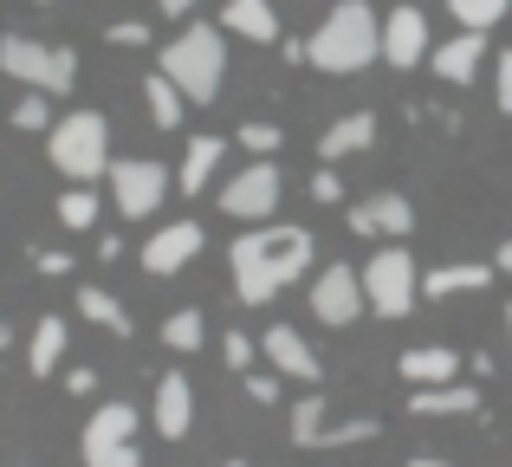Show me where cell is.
Here are the masks:
<instances>
[{
	"label": "cell",
	"mask_w": 512,
	"mask_h": 467,
	"mask_svg": "<svg viewBox=\"0 0 512 467\" xmlns=\"http://www.w3.org/2000/svg\"><path fill=\"white\" fill-rule=\"evenodd\" d=\"M312 260H318L312 228H273V221L247 228L234 247H227V266H234L240 305H273L299 273H312Z\"/></svg>",
	"instance_id": "6da1fadb"
},
{
	"label": "cell",
	"mask_w": 512,
	"mask_h": 467,
	"mask_svg": "<svg viewBox=\"0 0 512 467\" xmlns=\"http://www.w3.org/2000/svg\"><path fill=\"white\" fill-rule=\"evenodd\" d=\"M305 65H318V72L331 78H357L370 72L376 59H383V20H376L370 0H338V7L318 20V33L299 46Z\"/></svg>",
	"instance_id": "7a4b0ae2"
},
{
	"label": "cell",
	"mask_w": 512,
	"mask_h": 467,
	"mask_svg": "<svg viewBox=\"0 0 512 467\" xmlns=\"http://www.w3.org/2000/svg\"><path fill=\"white\" fill-rule=\"evenodd\" d=\"M156 72L182 91V104H214L221 85H227V39H221V26L188 20L182 33L156 52Z\"/></svg>",
	"instance_id": "3957f363"
},
{
	"label": "cell",
	"mask_w": 512,
	"mask_h": 467,
	"mask_svg": "<svg viewBox=\"0 0 512 467\" xmlns=\"http://www.w3.org/2000/svg\"><path fill=\"white\" fill-rule=\"evenodd\" d=\"M46 156L72 189H91V182L111 169V124L98 111H72V117H52L46 130Z\"/></svg>",
	"instance_id": "277c9868"
},
{
	"label": "cell",
	"mask_w": 512,
	"mask_h": 467,
	"mask_svg": "<svg viewBox=\"0 0 512 467\" xmlns=\"http://www.w3.org/2000/svg\"><path fill=\"white\" fill-rule=\"evenodd\" d=\"M357 286H363V312L376 318H409L422 305V273H415V253L402 240H389V247H376L363 260Z\"/></svg>",
	"instance_id": "5b68a950"
},
{
	"label": "cell",
	"mask_w": 512,
	"mask_h": 467,
	"mask_svg": "<svg viewBox=\"0 0 512 467\" xmlns=\"http://www.w3.org/2000/svg\"><path fill=\"white\" fill-rule=\"evenodd\" d=\"M0 72H7V78H20L26 91L65 98V91L78 85V52H72V46H52V39L7 33V39H0Z\"/></svg>",
	"instance_id": "8992f818"
},
{
	"label": "cell",
	"mask_w": 512,
	"mask_h": 467,
	"mask_svg": "<svg viewBox=\"0 0 512 467\" xmlns=\"http://www.w3.org/2000/svg\"><path fill=\"white\" fill-rule=\"evenodd\" d=\"M104 182H111V208L124 221H150L156 208L169 202V189H175V176L156 163V156H111Z\"/></svg>",
	"instance_id": "52a82bcc"
},
{
	"label": "cell",
	"mask_w": 512,
	"mask_h": 467,
	"mask_svg": "<svg viewBox=\"0 0 512 467\" xmlns=\"http://www.w3.org/2000/svg\"><path fill=\"white\" fill-rule=\"evenodd\" d=\"M137 409L130 403H98V416L78 435V455L85 467H137Z\"/></svg>",
	"instance_id": "ba28073f"
},
{
	"label": "cell",
	"mask_w": 512,
	"mask_h": 467,
	"mask_svg": "<svg viewBox=\"0 0 512 467\" xmlns=\"http://www.w3.org/2000/svg\"><path fill=\"white\" fill-rule=\"evenodd\" d=\"M279 195H286V176H279V163H247L240 176L221 182V215H227V221H247V228H260V221H273Z\"/></svg>",
	"instance_id": "9c48e42d"
},
{
	"label": "cell",
	"mask_w": 512,
	"mask_h": 467,
	"mask_svg": "<svg viewBox=\"0 0 512 467\" xmlns=\"http://www.w3.org/2000/svg\"><path fill=\"white\" fill-rule=\"evenodd\" d=\"M344 221H350V234H363V240H409L415 234V208H409V195H396V189L350 202Z\"/></svg>",
	"instance_id": "30bf717a"
},
{
	"label": "cell",
	"mask_w": 512,
	"mask_h": 467,
	"mask_svg": "<svg viewBox=\"0 0 512 467\" xmlns=\"http://www.w3.org/2000/svg\"><path fill=\"white\" fill-rule=\"evenodd\" d=\"M201 247H208L201 221H169V228H156L150 240H143L137 260H143V273H150V279H175V273H182V266L195 260Z\"/></svg>",
	"instance_id": "8fae6325"
},
{
	"label": "cell",
	"mask_w": 512,
	"mask_h": 467,
	"mask_svg": "<svg viewBox=\"0 0 512 467\" xmlns=\"http://www.w3.org/2000/svg\"><path fill=\"white\" fill-rule=\"evenodd\" d=\"M312 318L318 325H350V318H363V286H357V273L350 266H318V279H312Z\"/></svg>",
	"instance_id": "7c38bea8"
},
{
	"label": "cell",
	"mask_w": 512,
	"mask_h": 467,
	"mask_svg": "<svg viewBox=\"0 0 512 467\" xmlns=\"http://www.w3.org/2000/svg\"><path fill=\"white\" fill-rule=\"evenodd\" d=\"M260 357L273 364V377L312 383V390H318V377H325V364H318V351H312V344H305V338H299L292 325H273V331H266V338H260Z\"/></svg>",
	"instance_id": "4fadbf2b"
},
{
	"label": "cell",
	"mask_w": 512,
	"mask_h": 467,
	"mask_svg": "<svg viewBox=\"0 0 512 467\" xmlns=\"http://www.w3.org/2000/svg\"><path fill=\"white\" fill-rule=\"evenodd\" d=\"M396 377L402 390H448V383H461V357L448 344H415V351L396 357Z\"/></svg>",
	"instance_id": "5bb4252c"
},
{
	"label": "cell",
	"mask_w": 512,
	"mask_h": 467,
	"mask_svg": "<svg viewBox=\"0 0 512 467\" xmlns=\"http://www.w3.org/2000/svg\"><path fill=\"white\" fill-rule=\"evenodd\" d=\"M150 422L163 442H182L188 429H195V383L182 377V370H163V383H156V403H150Z\"/></svg>",
	"instance_id": "9a60e30c"
},
{
	"label": "cell",
	"mask_w": 512,
	"mask_h": 467,
	"mask_svg": "<svg viewBox=\"0 0 512 467\" xmlns=\"http://www.w3.org/2000/svg\"><path fill=\"white\" fill-rule=\"evenodd\" d=\"M383 65H396V72L428 65V20H422V7H396L383 20Z\"/></svg>",
	"instance_id": "2e32d148"
},
{
	"label": "cell",
	"mask_w": 512,
	"mask_h": 467,
	"mask_svg": "<svg viewBox=\"0 0 512 467\" xmlns=\"http://www.w3.org/2000/svg\"><path fill=\"white\" fill-rule=\"evenodd\" d=\"M480 59H487V33H454L448 46H428V65H435V78H448V85H474Z\"/></svg>",
	"instance_id": "e0dca14e"
},
{
	"label": "cell",
	"mask_w": 512,
	"mask_h": 467,
	"mask_svg": "<svg viewBox=\"0 0 512 467\" xmlns=\"http://www.w3.org/2000/svg\"><path fill=\"white\" fill-rule=\"evenodd\" d=\"M221 33H240V39H253V46H273L279 39L273 0H221Z\"/></svg>",
	"instance_id": "ac0fdd59"
},
{
	"label": "cell",
	"mask_w": 512,
	"mask_h": 467,
	"mask_svg": "<svg viewBox=\"0 0 512 467\" xmlns=\"http://www.w3.org/2000/svg\"><path fill=\"white\" fill-rule=\"evenodd\" d=\"M376 143V111H350V117H338V124L318 137V156H325L331 169L344 163V156H363Z\"/></svg>",
	"instance_id": "d6986e66"
},
{
	"label": "cell",
	"mask_w": 512,
	"mask_h": 467,
	"mask_svg": "<svg viewBox=\"0 0 512 467\" xmlns=\"http://www.w3.org/2000/svg\"><path fill=\"white\" fill-rule=\"evenodd\" d=\"M493 286V260H454L422 273V299H454V292H487Z\"/></svg>",
	"instance_id": "ffe728a7"
},
{
	"label": "cell",
	"mask_w": 512,
	"mask_h": 467,
	"mask_svg": "<svg viewBox=\"0 0 512 467\" xmlns=\"http://www.w3.org/2000/svg\"><path fill=\"white\" fill-rule=\"evenodd\" d=\"M221 156H227V137H195V143H188V156H182V169H175V189L201 195L214 182V169H221Z\"/></svg>",
	"instance_id": "44dd1931"
},
{
	"label": "cell",
	"mask_w": 512,
	"mask_h": 467,
	"mask_svg": "<svg viewBox=\"0 0 512 467\" xmlns=\"http://www.w3.org/2000/svg\"><path fill=\"white\" fill-rule=\"evenodd\" d=\"M415 416H480V390L474 383H448V390H409Z\"/></svg>",
	"instance_id": "7402d4cb"
},
{
	"label": "cell",
	"mask_w": 512,
	"mask_h": 467,
	"mask_svg": "<svg viewBox=\"0 0 512 467\" xmlns=\"http://www.w3.org/2000/svg\"><path fill=\"white\" fill-rule=\"evenodd\" d=\"M65 364V318H39L33 338H26V370L33 377H52Z\"/></svg>",
	"instance_id": "603a6c76"
},
{
	"label": "cell",
	"mask_w": 512,
	"mask_h": 467,
	"mask_svg": "<svg viewBox=\"0 0 512 467\" xmlns=\"http://www.w3.org/2000/svg\"><path fill=\"white\" fill-rule=\"evenodd\" d=\"M78 312H85L91 325H104L111 338H130V331H137V325H130V312L117 305V292H104V286H78Z\"/></svg>",
	"instance_id": "cb8c5ba5"
},
{
	"label": "cell",
	"mask_w": 512,
	"mask_h": 467,
	"mask_svg": "<svg viewBox=\"0 0 512 467\" xmlns=\"http://www.w3.org/2000/svg\"><path fill=\"white\" fill-rule=\"evenodd\" d=\"M143 104H150V124L156 130H182V91H175L163 72L143 78Z\"/></svg>",
	"instance_id": "d4e9b609"
},
{
	"label": "cell",
	"mask_w": 512,
	"mask_h": 467,
	"mask_svg": "<svg viewBox=\"0 0 512 467\" xmlns=\"http://www.w3.org/2000/svg\"><path fill=\"white\" fill-rule=\"evenodd\" d=\"M163 344H169L175 357L201 351V344H208V318H201L195 305H182V312H169V318H163Z\"/></svg>",
	"instance_id": "484cf974"
},
{
	"label": "cell",
	"mask_w": 512,
	"mask_h": 467,
	"mask_svg": "<svg viewBox=\"0 0 512 467\" xmlns=\"http://www.w3.org/2000/svg\"><path fill=\"white\" fill-rule=\"evenodd\" d=\"M448 13L461 33H487V26H500L512 13V0H448Z\"/></svg>",
	"instance_id": "4316f807"
},
{
	"label": "cell",
	"mask_w": 512,
	"mask_h": 467,
	"mask_svg": "<svg viewBox=\"0 0 512 467\" xmlns=\"http://www.w3.org/2000/svg\"><path fill=\"white\" fill-rule=\"evenodd\" d=\"M325 422H331V403H325V396H305V403L299 409H292V442H299V448H318V435H325Z\"/></svg>",
	"instance_id": "83f0119b"
},
{
	"label": "cell",
	"mask_w": 512,
	"mask_h": 467,
	"mask_svg": "<svg viewBox=\"0 0 512 467\" xmlns=\"http://www.w3.org/2000/svg\"><path fill=\"white\" fill-rule=\"evenodd\" d=\"M59 221L72 234H91V221H98V189H65L59 195Z\"/></svg>",
	"instance_id": "f1b7e54d"
},
{
	"label": "cell",
	"mask_w": 512,
	"mask_h": 467,
	"mask_svg": "<svg viewBox=\"0 0 512 467\" xmlns=\"http://www.w3.org/2000/svg\"><path fill=\"white\" fill-rule=\"evenodd\" d=\"M376 435H383V422H376V416H350V422H325L318 448H350V442H376Z\"/></svg>",
	"instance_id": "f546056e"
},
{
	"label": "cell",
	"mask_w": 512,
	"mask_h": 467,
	"mask_svg": "<svg viewBox=\"0 0 512 467\" xmlns=\"http://www.w3.org/2000/svg\"><path fill=\"white\" fill-rule=\"evenodd\" d=\"M221 357H227V370H240V377H247V370L260 364V344H253L247 331L234 325V331H221Z\"/></svg>",
	"instance_id": "4dcf8cb0"
},
{
	"label": "cell",
	"mask_w": 512,
	"mask_h": 467,
	"mask_svg": "<svg viewBox=\"0 0 512 467\" xmlns=\"http://www.w3.org/2000/svg\"><path fill=\"white\" fill-rule=\"evenodd\" d=\"M13 130H52V104H46V91H26V98L13 104Z\"/></svg>",
	"instance_id": "1f68e13d"
},
{
	"label": "cell",
	"mask_w": 512,
	"mask_h": 467,
	"mask_svg": "<svg viewBox=\"0 0 512 467\" xmlns=\"http://www.w3.org/2000/svg\"><path fill=\"white\" fill-rule=\"evenodd\" d=\"M234 143H240V150H253V156L266 163V156L286 143V130H279V124H240V137H234Z\"/></svg>",
	"instance_id": "d6a6232c"
},
{
	"label": "cell",
	"mask_w": 512,
	"mask_h": 467,
	"mask_svg": "<svg viewBox=\"0 0 512 467\" xmlns=\"http://www.w3.org/2000/svg\"><path fill=\"white\" fill-rule=\"evenodd\" d=\"M305 189H312V202H331V208L344 202V176H338V169H331V163H318V169H312V182H305Z\"/></svg>",
	"instance_id": "836d02e7"
},
{
	"label": "cell",
	"mask_w": 512,
	"mask_h": 467,
	"mask_svg": "<svg viewBox=\"0 0 512 467\" xmlns=\"http://www.w3.org/2000/svg\"><path fill=\"white\" fill-rule=\"evenodd\" d=\"M33 266H39L46 279H65V273H72V253H65V247H39V253H33Z\"/></svg>",
	"instance_id": "e575fe53"
},
{
	"label": "cell",
	"mask_w": 512,
	"mask_h": 467,
	"mask_svg": "<svg viewBox=\"0 0 512 467\" xmlns=\"http://www.w3.org/2000/svg\"><path fill=\"white\" fill-rule=\"evenodd\" d=\"M111 46H150V20H117Z\"/></svg>",
	"instance_id": "d590c367"
},
{
	"label": "cell",
	"mask_w": 512,
	"mask_h": 467,
	"mask_svg": "<svg viewBox=\"0 0 512 467\" xmlns=\"http://www.w3.org/2000/svg\"><path fill=\"white\" fill-rule=\"evenodd\" d=\"M247 396L253 403H279V377L273 370H247Z\"/></svg>",
	"instance_id": "8d00e7d4"
},
{
	"label": "cell",
	"mask_w": 512,
	"mask_h": 467,
	"mask_svg": "<svg viewBox=\"0 0 512 467\" xmlns=\"http://www.w3.org/2000/svg\"><path fill=\"white\" fill-rule=\"evenodd\" d=\"M493 91H500V111L512 117V46L500 52V65H493Z\"/></svg>",
	"instance_id": "74e56055"
},
{
	"label": "cell",
	"mask_w": 512,
	"mask_h": 467,
	"mask_svg": "<svg viewBox=\"0 0 512 467\" xmlns=\"http://www.w3.org/2000/svg\"><path fill=\"white\" fill-rule=\"evenodd\" d=\"M65 390H72V396H98V370H91V364H72V370H65Z\"/></svg>",
	"instance_id": "f35d334b"
},
{
	"label": "cell",
	"mask_w": 512,
	"mask_h": 467,
	"mask_svg": "<svg viewBox=\"0 0 512 467\" xmlns=\"http://www.w3.org/2000/svg\"><path fill=\"white\" fill-rule=\"evenodd\" d=\"M156 7H163L169 20H188V13H195V0H156Z\"/></svg>",
	"instance_id": "ab89813d"
},
{
	"label": "cell",
	"mask_w": 512,
	"mask_h": 467,
	"mask_svg": "<svg viewBox=\"0 0 512 467\" xmlns=\"http://www.w3.org/2000/svg\"><path fill=\"white\" fill-rule=\"evenodd\" d=\"M493 273H506V279H512V240H500V253H493Z\"/></svg>",
	"instance_id": "60d3db41"
},
{
	"label": "cell",
	"mask_w": 512,
	"mask_h": 467,
	"mask_svg": "<svg viewBox=\"0 0 512 467\" xmlns=\"http://www.w3.org/2000/svg\"><path fill=\"white\" fill-rule=\"evenodd\" d=\"M409 467H448V461H435V455H415Z\"/></svg>",
	"instance_id": "b9f144b4"
},
{
	"label": "cell",
	"mask_w": 512,
	"mask_h": 467,
	"mask_svg": "<svg viewBox=\"0 0 512 467\" xmlns=\"http://www.w3.org/2000/svg\"><path fill=\"white\" fill-rule=\"evenodd\" d=\"M506 338H512V299H506Z\"/></svg>",
	"instance_id": "7bdbcfd3"
},
{
	"label": "cell",
	"mask_w": 512,
	"mask_h": 467,
	"mask_svg": "<svg viewBox=\"0 0 512 467\" xmlns=\"http://www.w3.org/2000/svg\"><path fill=\"white\" fill-rule=\"evenodd\" d=\"M221 467H247V461H221Z\"/></svg>",
	"instance_id": "ee69618b"
},
{
	"label": "cell",
	"mask_w": 512,
	"mask_h": 467,
	"mask_svg": "<svg viewBox=\"0 0 512 467\" xmlns=\"http://www.w3.org/2000/svg\"><path fill=\"white\" fill-rule=\"evenodd\" d=\"M39 7H52V0H39Z\"/></svg>",
	"instance_id": "f6af8a7d"
}]
</instances>
